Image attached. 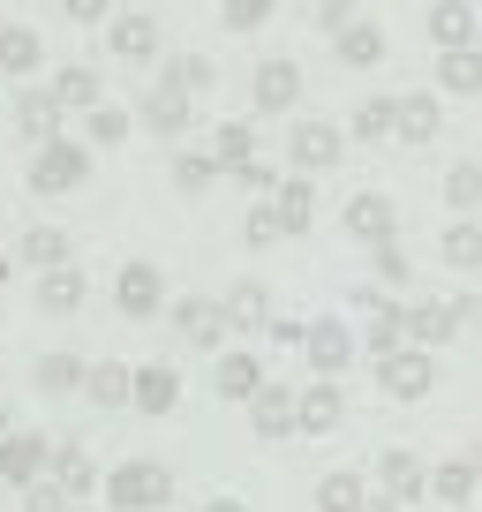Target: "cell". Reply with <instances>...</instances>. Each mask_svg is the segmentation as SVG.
Listing matches in <instances>:
<instances>
[{
	"mask_svg": "<svg viewBox=\"0 0 482 512\" xmlns=\"http://www.w3.org/2000/svg\"><path fill=\"white\" fill-rule=\"evenodd\" d=\"M46 460H53V452L38 445V437H0V475H8V482H38Z\"/></svg>",
	"mask_w": 482,
	"mask_h": 512,
	"instance_id": "cell-17",
	"label": "cell"
},
{
	"mask_svg": "<svg viewBox=\"0 0 482 512\" xmlns=\"http://www.w3.org/2000/svg\"><path fill=\"white\" fill-rule=\"evenodd\" d=\"M219 159H226V166H234V174H241V166L257 159V136H249V128H241V121H226V128H219Z\"/></svg>",
	"mask_w": 482,
	"mask_h": 512,
	"instance_id": "cell-34",
	"label": "cell"
},
{
	"mask_svg": "<svg viewBox=\"0 0 482 512\" xmlns=\"http://www.w3.org/2000/svg\"><path fill=\"white\" fill-rule=\"evenodd\" d=\"M151 38H159V31H151L144 16H121V23H113V53H129V61H144Z\"/></svg>",
	"mask_w": 482,
	"mask_h": 512,
	"instance_id": "cell-30",
	"label": "cell"
},
{
	"mask_svg": "<svg viewBox=\"0 0 482 512\" xmlns=\"http://www.w3.org/2000/svg\"><path fill=\"white\" fill-rule=\"evenodd\" d=\"M437 249H445V264H452V272H475V264H482V226L460 211V219L445 226V241H437Z\"/></svg>",
	"mask_w": 482,
	"mask_h": 512,
	"instance_id": "cell-19",
	"label": "cell"
},
{
	"mask_svg": "<svg viewBox=\"0 0 482 512\" xmlns=\"http://www.w3.org/2000/svg\"><path fill=\"white\" fill-rule=\"evenodd\" d=\"M249 422H257V437H287V430H302V400H294L287 384H264L257 400H249Z\"/></svg>",
	"mask_w": 482,
	"mask_h": 512,
	"instance_id": "cell-7",
	"label": "cell"
},
{
	"mask_svg": "<svg viewBox=\"0 0 482 512\" xmlns=\"http://www.w3.org/2000/svg\"><path fill=\"white\" fill-rule=\"evenodd\" d=\"M377 384H385L392 400H422V392L437 384V362H430V347H415V339H407V347L377 354Z\"/></svg>",
	"mask_w": 482,
	"mask_h": 512,
	"instance_id": "cell-2",
	"label": "cell"
},
{
	"mask_svg": "<svg viewBox=\"0 0 482 512\" xmlns=\"http://www.w3.org/2000/svg\"><path fill=\"white\" fill-rule=\"evenodd\" d=\"M339 415H347V400H339V384H309L302 392V430H339Z\"/></svg>",
	"mask_w": 482,
	"mask_h": 512,
	"instance_id": "cell-21",
	"label": "cell"
},
{
	"mask_svg": "<svg viewBox=\"0 0 482 512\" xmlns=\"http://www.w3.org/2000/svg\"><path fill=\"white\" fill-rule=\"evenodd\" d=\"M204 512H249V505H241V497H211Z\"/></svg>",
	"mask_w": 482,
	"mask_h": 512,
	"instance_id": "cell-49",
	"label": "cell"
},
{
	"mask_svg": "<svg viewBox=\"0 0 482 512\" xmlns=\"http://www.w3.org/2000/svg\"><path fill=\"white\" fill-rule=\"evenodd\" d=\"M53 475H61L68 490H83V482H91V460H83L76 445H61V452H53Z\"/></svg>",
	"mask_w": 482,
	"mask_h": 512,
	"instance_id": "cell-41",
	"label": "cell"
},
{
	"mask_svg": "<svg viewBox=\"0 0 482 512\" xmlns=\"http://www.w3.org/2000/svg\"><path fill=\"white\" fill-rule=\"evenodd\" d=\"M392 226H400V211H392V196L362 189V196H354V204H347V234H354V241H370V249H377V241H392Z\"/></svg>",
	"mask_w": 482,
	"mask_h": 512,
	"instance_id": "cell-8",
	"label": "cell"
},
{
	"mask_svg": "<svg viewBox=\"0 0 482 512\" xmlns=\"http://www.w3.org/2000/svg\"><path fill=\"white\" fill-rule=\"evenodd\" d=\"M317 505L324 512H362L370 497H362V475H324L317 482Z\"/></svg>",
	"mask_w": 482,
	"mask_h": 512,
	"instance_id": "cell-27",
	"label": "cell"
},
{
	"mask_svg": "<svg viewBox=\"0 0 482 512\" xmlns=\"http://www.w3.org/2000/svg\"><path fill=\"white\" fill-rule=\"evenodd\" d=\"M113 302L129 309V317H151V309L166 302V279H159V264H144V256H136V264H121V279H113Z\"/></svg>",
	"mask_w": 482,
	"mask_h": 512,
	"instance_id": "cell-4",
	"label": "cell"
},
{
	"mask_svg": "<svg viewBox=\"0 0 482 512\" xmlns=\"http://www.w3.org/2000/svg\"><path fill=\"white\" fill-rule=\"evenodd\" d=\"M83 181V144H61V136H46L38 144V166H31V189L38 196H61Z\"/></svg>",
	"mask_w": 482,
	"mask_h": 512,
	"instance_id": "cell-3",
	"label": "cell"
},
{
	"mask_svg": "<svg viewBox=\"0 0 482 512\" xmlns=\"http://www.w3.org/2000/svg\"><path fill=\"white\" fill-rule=\"evenodd\" d=\"M392 113H400V98H362V113H354V136H392Z\"/></svg>",
	"mask_w": 482,
	"mask_h": 512,
	"instance_id": "cell-29",
	"label": "cell"
},
{
	"mask_svg": "<svg viewBox=\"0 0 482 512\" xmlns=\"http://www.w3.org/2000/svg\"><path fill=\"white\" fill-rule=\"evenodd\" d=\"M83 392H91L98 407H129V400H136V369H113V362H106V369H91V377H83Z\"/></svg>",
	"mask_w": 482,
	"mask_h": 512,
	"instance_id": "cell-23",
	"label": "cell"
},
{
	"mask_svg": "<svg viewBox=\"0 0 482 512\" xmlns=\"http://www.w3.org/2000/svg\"><path fill=\"white\" fill-rule=\"evenodd\" d=\"M31 512H68V482H31Z\"/></svg>",
	"mask_w": 482,
	"mask_h": 512,
	"instance_id": "cell-42",
	"label": "cell"
},
{
	"mask_svg": "<svg viewBox=\"0 0 482 512\" xmlns=\"http://www.w3.org/2000/svg\"><path fill=\"white\" fill-rule=\"evenodd\" d=\"M249 98H257V113H287L294 98H302V68L294 61H264L257 76H249Z\"/></svg>",
	"mask_w": 482,
	"mask_h": 512,
	"instance_id": "cell-6",
	"label": "cell"
},
{
	"mask_svg": "<svg viewBox=\"0 0 482 512\" xmlns=\"http://www.w3.org/2000/svg\"><path fill=\"white\" fill-rule=\"evenodd\" d=\"M272 204H279V226H287V234H294V226H309V211H317V196H309V174L279 181V196H272Z\"/></svg>",
	"mask_w": 482,
	"mask_h": 512,
	"instance_id": "cell-26",
	"label": "cell"
},
{
	"mask_svg": "<svg viewBox=\"0 0 482 512\" xmlns=\"http://www.w3.org/2000/svg\"><path fill=\"white\" fill-rule=\"evenodd\" d=\"M38 302H46V309H76V302H83V272H68V264H53V272L38 279Z\"/></svg>",
	"mask_w": 482,
	"mask_h": 512,
	"instance_id": "cell-28",
	"label": "cell"
},
{
	"mask_svg": "<svg viewBox=\"0 0 482 512\" xmlns=\"http://www.w3.org/2000/svg\"><path fill=\"white\" fill-rule=\"evenodd\" d=\"M460 332V309L452 302H415L407 309V339H415V347H437V339H452Z\"/></svg>",
	"mask_w": 482,
	"mask_h": 512,
	"instance_id": "cell-15",
	"label": "cell"
},
{
	"mask_svg": "<svg viewBox=\"0 0 482 512\" xmlns=\"http://www.w3.org/2000/svg\"><path fill=\"white\" fill-rule=\"evenodd\" d=\"M437 121H445V106H437L430 91H415V98H400V113H392V136H400V144H430Z\"/></svg>",
	"mask_w": 482,
	"mask_h": 512,
	"instance_id": "cell-12",
	"label": "cell"
},
{
	"mask_svg": "<svg viewBox=\"0 0 482 512\" xmlns=\"http://www.w3.org/2000/svg\"><path fill=\"white\" fill-rule=\"evenodd\" d=\"M68 16H76V23H98V16H106V0H68Z\"/></svg>",
	"mask_w": 482,
	"mask_h": 512,
	"instance_id": "cell-47",
	"label": "cell"
},
{
	"mask_svg": "<svg viewBox=\"0 0 482 512\" xmlns=\"http://www.w3.org/2000/svg\"><path fill=\"white\" fill-rule=\"evenodd\" d=\"M174 181H181V189H204V181H211V159H196V151H189V159H174Z\"/></svg>",
	"mask_w": 482,
	"mask_h": 512,
	"instance_id": "cell-44",
	"label": "cell"
},
{
	"mask_svg": "<svg viewBox=\"0 0 482 512\" xmlns=\"http://www.w3.org/2000/svg\"><path fill=\"white\" fill-rule=\"evenodd\" d=\"M460 324H475V332H482V294H467V302H460Z\"/></svg>",
	"mask_w": 482,
	"mask_h": 512,
	"instance_id": "cell-48",
	"label": "cell"
},
{
	"mask_svg": "<svg viewBox=\"0 0 482 512\" xmlns=\"http://www.w3.org/2000/svg\"><path fill=\"white\" fill-rule=\"evenodd\" d=\"M475 46H482V31H475Z\"/></svg>",
	"mask_w": 482,
	"mask_h": 512,
	"instance_id": "cell-51",
	"label": "cell"
},
{
	"mask_svg": "<svg viewBox=\"0 0 482 512\" xmlns=\"http://www.w3.org/2000/svg\"><path fill=\"white\" fill-rule=\"evenodd\" d=\"M437 83L460 91V98H475L482 91V46H445L437 53Z\"/></svg>",
	"mask_w": 482,
	"mask_h": 512,
	"instance_id": "cell-14",
	"label": "cell"
},
{
	"mask_svg": "<svg viewBox=\"0 0 482 512\" xmlns=\"http://www.w3.org/2000/svg\"><path fill=\"white\" fill-rule=\"evenodd\" d=\"M377 53H385V31H377V23H362V16L339 23V61H347V68H370Z\"/></svg>",
	"mask_w": 482,
	"mask_h": 512,
	"instance_id": "cell-20",
	"label": "cell"
},
{
	"mask_svg": "<svg viewBox=\"0 0 482 512\" xmlns=\"http://www.w3.org/2000/svg\"><path fill=\"white\" fill-rule=\"evenodd\" d=\"M377 482H385V497H392V505H415V497L430 490V475H422V460H415L407 445H392L385 460H377Z\"/></svg>",
	"mask_w": 482,
	"mask_h": 512,
	"instance_id": "cell-9",
	"label": "cell"
},
{
	"mask_svg": "<svg viewBox=\"0 0 482 512\" xmlns=\"http://www.w3.org/2000/svg\"><path fill=\"white\" fill-rule=\"evenodd\" d=\"M53 98H68V106H91V98H98V76H91V68H61Z\"/></svg>",
	"mask_w": 482,
	"mask_h": 512,
	"instance_id": "cell-36",
	"label": "cell"
},
{
	"mask_svg": "<svg viewBox=\"0 0 482 512\" xmlns=\"http://www.w3.org/2000/svg\"><path fill=\"white\" fill-rule=\"evenodd\" d=\"M475 31H482V16L467 8V0H437V8H430V38H437V53H445V46H475Z\"/></svg>",
	"mask_w": 482,
	"mask_h": 512,
	"instance_id": "cell-13",
	"label": "cell"
},
{
	"mask_svg": "<svg viewBox=\"0 0 482 512\" xmlns=\"http://www.w3.org/2000/svg\"><path fill=\"white\" fill-rule=\"evenodd\" d=\"M475 467H467V460H445V467H437V475H430V497H437V505H467V497H475Z\"/></svg>",
	"mask_w": 482,
	"mask_h": 512,
	"instance_id": "cell-25",
	"label": "cell"
},
{
	"mask_svg": "<svg viewBox=\"0 0 482 512\" xmlns=\"http://www.w3.org/2000/svg\"><path fill=\"white\" fill-rule=\"evenodd\" d=\"M23 256H31V264H46V272H53V264H61V256H68V241L53 234V226H31V234H23Z\"/></svg>",
	"mask_w": 482,
	"mask_h": 512,
	"instance_id": "cell-35",
	"label": "cell"
},
{
	"mask_svg": "<svg viewBox=\"0 0 482 512\" xmlns=\"http://www.w3.org/2000/svg\"><path fill=\"white\" fill-rule=\"evenodd\" d=\"M144 121L159 128V136H181V128H189V91H181V83H159V91L144 98Z\"/></svg>",
	"mask_w": 482,
	"mask_h": 512,
	"instance_id": "cell-16",
	"label": "cell"
},
{
	"mask_svg": "<svg viewBox=\"0 0 482 512\" xmlns=\"http://www.w3.org/2000/svg\"><path fill=\"white\" fill-rule=\"evenodd\" d=\"M219 309H226V324H234V332H264V324H272V302H264V287H249V279H241Z\"/></svg>",
	"mask_w": 482,
	"mask_h": 512,
	"instance_id": "cell-18",
	"label": "cell"
},
{
	"mask_svg": "<svg viewBox=\"0 0 482 512\" xmlns=\"http://www.w3.org/2000/svg\"><path fill=\"white\" fill-rule=\"evenodd\" d=\"M317 23H324V31H339V23H354V0H317Z\"/></svg>",
	"mask_w": 482,
	"mask_h": 512,
	"instance_id": "cell-46",
	"label": "cell"
},
{
	"mask_svg": "<svg viewBox=\"0 0 482 512\" xmlns=\"http://www.w3.org/2000/svg\"><path fill=\"white\" fill-rule=\"evenodd\" d=\"M68 384H83V369L68 362V354H46V362H38V392H68Z\"/></svg>",
	"mask_w": 482,
	"mask_h": 512,
	"instance_id": "cell-37",
	"label": "cell"
},
{
	"mask_svg": "<svg viewBox=\"0 0 482 512\" xmlns=\"http://www.w3.org/2000/svg\"><path fill=\"white\" fill-rule=\"evenodd\" d=\"M0 68L31 76V68H38V38H31V31H0Z\"/></svg>",
	"mask_w": 482,
	"mask_h": 512,
	"instance_id": "cell-31",
	"label": "cell"
},
{
	"mask_svg": "<svg viewBox=\"0 0 482 512\" xmlns=\"http://www.w3.org/2000/svg\"><path fill=\"white\" fill-rule=\"evenodd\" d=\"M129 136V113L121 106H91V144H121Z\"/></svg>",
	"mask_w": 482,
	"mask_h": 512,
	"instance_id": "cell-38",
	"label": "cell"
},
{
	"mask_svg": "<svg viewBox=\"0 0 482 512\" xmlns=\"http://www.w3.org/2000/svg\"><path fill=\"white\" fill-rule=\"evenodd\" d=\"M445 204H452V211L482 204V166H452V174H445Z\"/></svg>",
	"mask_w": 482,
	"mask_h": 512,
	"instance_id": "cell-33",
	"label": "cell"
},
{
	"mask_svg": "<svg viewBox=\"0 0 482 512\" xmlns=\"http://www.w3.org/2000/svg\"><path fill=\"white\" fill-rule=\"evenodd\" d=\"M302 354L324 369V377H332V369H347V362H354V332H347V324H332V317H324V324H309Z\"/></svg>",
	"mask_w": 482,
	"mask_h": 512,
	"instance_id": "cell-11",
	"label": "cell"
},
{
	"mask_svg": "<svg viewBox=\"0 0 482 512\" xmlns=\"http://www.w3.org/2000/svg\"><path fill=\"white\" fill-rule=\"evenodd\" d=\"M174 400H181V377H174V369H136V407H144V415H166Z\"/></svg>",
	"mask_w": 482,
	"mask_h": 512,
	"instance_id": "cell-24",
	"label": "cell"
},
{
	"mask_svg": "<svg viewBox=\"0 0 482 512\" xmlns=\"http://www.w3.org/2000/svg\"><path fill=\"white\" fill-rule=\"evenodd\" d=\"M377 279H385V287H407V249L400 241H377Z\"/></svg>",
	"mask_w": 482,
	"mask_h": 512,
	"instance_id": "cell-40",
	"label": "cell"
},
{
	"mask_svg": "<svg viewBox=\"0 0 482 512\" xmlns=\"http://www.w3.org/2000/svg\"><path fill=\"white\" fill-rule=\"evenodd\" d=\"M174 324L196 339V347H219V332H226V309H219V302H181V309H174Z\"/></svg>",
	"mask_w": 482,
	"mask_h": 512,
	"instance_id": "cell-22",
	"label": "cell"
},
{
	"mask_svg": "<svg viewBox=\"0 0 482 512\" xmlns=\"http://www.w3.org/2000/svg\"><path fill=\"white\" fill-rule=\"evenodd\" d=\"M272 234H287V226H279V204H257L249 211V241H272Z\"/></svg>",
	"mask_w": 482,
	"mask_h": 512,
	"instance_id": "cell-43",
	"label": "cell"
},
{
	"mask_svg": "<svg viewBox=\"0 0 482 512\" xmlns=\"http://www.w3.org/2000/svg\"><path fill=\"white\" fill-rule=\"evenodd\" d=\"M211 384H219L226 400H257V392H264V369H257V354H249V347H226L219 369H211Z\"/></svg>",
	"mask_w": 482,
	"mask_h": 512,
	"instance_id": "cell-10",
	"label": "cell"
},
{
	"mask_svg": "<svg viewBox=\"0 0 482 512\" xmlns=\"http://www.w3.org/2000/svg\"><path fill=\"white\" fill-rule=\"evenodd\" d=\"M287 159L302 166V174H324V166L339 159V128H332V121H294V136H287Z\"/></svg>",
	"mask_w": 482,
	"mask_h": 512,
	"instance_id": "cell-5",
	"label": "cell"
},
{
	"mask_svg": "<svg viewBox=\"0 0 482 512\" xmlns=\"http://www.w3.org/2000/svg\"><path fill=\"white\" fill-rule=\"evenodd\" d=\"M467 467H475V475H482V437H475V445H467Z\"/></svg>",
	"mask_w": 482,
	"mask_h": 512,
	"instance_id": "cell-50",
	"label": "cell"
},
{
	"mask_svg": "<svg viewBox=\"0 0 482 512\" xmlns=\"http://www.w3.org/2000/svg\"><path fill=\"white\" fill-rule=\"evenodd\" d=\"M219 16L234 23V31H257V23L272 16V0H219Z\"/></svg>",
	"mask_w": 482,
	"mask_h": 512,
	"instance_id": "cell-39",
	"label": "cell"
},
{
	"mask_svg": "<svg viewBox=\"0 0 482 512\" xmlns=\"http://www.w3.org/2000/svg\"><path fill=\"white\" fill-rule=\"evenodd\" d=\"M166 83H181V91H204L211 68H204V61H174V76H166Z\"/></svg>",
	"mask_w": 482,
	"mask_h": 512,
	"instance_id": "cell-45",
	"label": "cell"
},
{
	"mask_svg": "<svg viewBox=\"0 0 482 512\" xmlns=\"http://www.w3.org/2000/svg\"><path fill=\"white\" fill-rule=\"evenodd\" d=\"M53 106H61V98H46V91H23V106H16L23 136H53Z\"/></svg>",
	"mask_w": 482,
	"mask_h": 512,
	"instance_id": "cell-32",
	"label": "cell"
},
{
	"mask_svg": "<svg viewBox=\"0 0 482 512\" xmlns=\"http://www.w3.org/2000/svg\"><path fill=\"white\" fill-rule=\"evenodd\" d=\"M106 497H113L121 512H159L166 497H174V475H166L159 460H129V467H113Z\"/></svg>",
	"mask_w": 482,
	"mask_h": 512,
	"instance_id": "cell-1",
	"label": "cell"
}]
</instances>
